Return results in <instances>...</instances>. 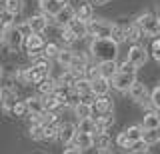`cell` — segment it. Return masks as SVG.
Here are the masks:
<instances>
[{
    "mask_svg": "<svg viewBox=\"0 0 160 154\" xmlns=\"http://www.w3.org/2000/svg\"><path fill=\"white\" fill-rule=\"evenodd\" d=\"M90 54L98 62L116 60L118 58V42H114L112 38H94L90 42Z\"/></svg>",
    "mask_w": 160,
    "mask_h": 154,
    "instance_id": "1",
    "label": "cell"
},
{
    "mask_svg": "<svg viewBox=\"0 0 160 154\" xmlns=\"http://www.w3.org/2000/svg\"><path fill=\"white\" fill-rule=\"evenodd\" d=\"M48 72H50V60L44 56L38 58L36 64H32L30 68H24L22 72H18V76L26 84H40L44 78H48Z\"/></svg>",
    "mask_w": 160,
    "mask_h": 154,
    "instance_id": "2",
    "label": "cell"
},
{
    "mask_svg": "<svg viewBox=\"0 0 160 154\" xmlns=\"http://www.w3.org/2000/svg\"><path fill=\"white\" fill-rule=\"evenodd\" d=\"M136 24L140 26L146 36H152V38H158L160 36V16H154L150 12H144L136 18Z\"/></svg>",
    "mask_w": 160,
    "mask_h": 154,
    "instance_id": "3",
    "label": "cell"
},
{
    "mask_svg": "<svg viewBox=\"0 0 160 154\" xmlns=\"http://www.w3.org/2000/svg\"><path fill=\"white\" fill-rule=\"evenodd\" d=\"M114 30V24L108 20H102V18H92L88 22V34L94 38H110Z\"/></svg>",
    "mask_w": 160,
    "mask_h": 154,
    "instance_id": "4",
    "label": "cell"
},
{
    "mask_svg": "<svg viewBox=\"0 0 160 154\" xmlns=\"http://www.w3.org/2000/svg\"><path fill=\"white\" fill-rule=\"evenodd\" d=\"M24 40H26V36L18 30V26H8L6 32H4V38H2V42L6 44L10 50H18L24 44Z\"/></svg>",
    "mask_w": 160,
    "mask_h": 154,
    "instance_id": "5",
    "label": "cell"
},
{
    "mask_svg": "<svg viewBox=\"0 0 160 154\" xmlns=\"http://www.w3.org/2000/svg\"><path fill=\"white\" fill-rule=\"evenodd\" d=\"M112 88H116L118 92H128L130 86L136 82V74H128V72H118L116 76L112 78Z\"/></svg>",
    "mask_w": 160,
    "mask_h": 154,
    "instance_id": "6",
    "label": "cell"
},
{
    "mask_svg": "<svg viewBox=\"0 0 160 154\" xmlns=\"http://www.w3.org/2000/svg\"><path fill=\"white\" fill-rule=\"evenodd\" d=\"M126 60H130L136 68H140V66H144L146 60H148V50L144 46H140V44H132L130 50H128V58H126Z\"/></svg>",
    "mask_w": 160,
    "mask_h": 154,
    "instance_id": "7",
    "label": "cell"
},
{
    "mask_svg": "<svg viewBox=\"0 0 160 154\" xmlns=\"http://www.w3.org/2000/svg\"><path fill=\"white\" fill-rule=\"evenodd\" d=\"M24 44H26L28 56H38L40 52H44V46H46V42H44V38L40 34H30V36H26Z\"/></svg>",
    "mask_w": 160,
    "mask_h": 154,
    "instance_id": "8",
    "label": "cell"
},
{
    "mask_svg": "<svg viewBox=\"0 0 160 154\" xmlns=\"http://www.w3.org/2000/svg\"><path fill=\"white\" fill-rule=\"evenodd\" d=\"M62 6H64V4L58 2V0H40V10H42V14L48 18L50 22L54 20V16L60 12Z\"/></svg>",
    "mask_w": 160,
    "mask_h": 154,
    "instance_id": "9",
    "label": "cell"
},
{
    "mask_svg": "<svg viewBox=\"0 0 160 154\" xmlns=\"http://www.w3.org/2000/svg\"><path fill=\"white\" fill-rule=\"evenodd\" d=\"M74 18H76V10H74L72 6H68V4H64V6L60 8V12L54 16V22H56L58 26L64 28V26H68V24L72 22Z\"/></svg>",
    "mask_w": 160,
    "mask_h": 154,
    "instance_id": "10",
    "label": "cell"
},
{
    "mask_svg": "<svg viewBox=\"0 0 160 154\" xmlns=\"http://www.w3.org/2000/svg\"><path fill=\"white\" fill-rule=\"evenodd\" d=\"M128 94H130V98H132L134 102H138V104H144L148 100V90H146V86H144L142 82H134L132 86H130V90H128Z\"/></svg>",
    "mask_w": 160,
    "mask_h": 154,
    "instance_id": "11",
    "label": "cell"
},
{
    "mask_svg": "<svg viewBox=\"0 0 160 154\" xmlns=\"http://www.w3.org/2000/svg\"><path fill=\"white\" fill-rule=\"evenodd\" d=\"M76 132H78V126H74V124H62L60 126V132H58V140L62 142V144H70V142H74V136H76Z\"/></svg>",
    "mask_w": 160,
    "mask_h": 154,
    "instance_id": "12",
    "label": "cell"
},
{
    "mask_svg": "<svg viewBox=\"0 0 160 154\" xmlns=\"http://www.w3.org/2000/svg\"><path fill=\"white\" fill-rule=\"evenodd\" d=\"M110 86H112V82H110V78H104V76H98L92 80V94L94 96H106Z\"/></svg>",
    "mask_w": 160,
    "mask_h": 154,
    "instance_id": "13",
    "label": "cell"
},
{
    "mask_svg": "<svg viewBox=\"0 0 160 154\" xmlns=\"http://www.w3.org/2000/svg\"><path fill=\"white\" fill-rule=\"evenodd\" d=\"M98 68H100V76L110 78V80H112V78L118 74V64H116V60H104V62H98Z\"/></svg>",
    "mask_w": 160,
    "mask_h": 154,
    "instance_id": "14",
    "label": "cell"
},
{
    "mask_svg": "<svg viewBox=\"0 0 160 154\" xmlns=\"http://www.w3.org/2000/svg\"><path fill=\"white\" fill-rule=\"evenodd\" d=\"M48 22H50V20L44 16V14H38V16H30V18H28V24H30V28H32L34 34H42L44 30H46Z\"/></svg>",
    "mask_w": 160,
    "mask_h": 154,
    "instance_id": "15",
    "label": "cell"
},
{
    "mask_svg": "<svg viewBox=\"0 0 160 154\" xmlns=\"http://www.w3.org/2000/svg\"><path fill=\"white\" fill-rule=\"evenodd\" d=\"M74 144L80 148V150H88V148L94 146V134H88V132H76L74 136Z\"/></svg>",
    "mask_w": 160,
    "mask_h": 154,
    "instance_id": "16",
    "label": "cell"
},
{
    "mask_svg": "<svg viewBox=\"0 0 160 154\" xmlns=\"http://www.w3.org/2000/svg\"><path fill=\"white\" fill-rule=\"evenodd\" d=\"M74 114L78 116V120L80 118H90L94 114V104L88 102V100H80L76 106H74Z\"/></svg>",
    "mask_w": 160,
    "mask_h": 154,
    "instance_id": "17",
    "label": "cell"
},
{
    "mask_svg": "<svg viewBox=\"0 0 160 154\" xmlns=\"http://www.w3.org/2000/svg\"><path fill=\"white\" fill-rule=\"evenodd\" d=\"M68 28L74 32V36H76V38H84V36H88V22H86V20L74 18V20L68 24Z\"/></svg>",
    "mask_w": 160,
    "mask_h": 154,
    "instance_id": "18",
    "label": "cell"
},
{
    "mask_svg": "<svg viewBox=\"0 0 160 154\" xmlns=\"http://www.w3.org/2000/svg\"><path fill=\"white\" fill-rule=\"evenodd\" d=\"M72 88H74L78 94H82V98H84L86 94H92V80H88L86 76H78Z\"/></svg>",
    "mask_w": 160,
    "mask_h": 154,
    "instance_id": "19",
    "label": "cell"
},
{
    "mask_svg": "<svg viewBox=\"0 0 160 154\" xmlns=\"http://www.w3.org/2000/svg\"><path fill=\"white\" fill-rule=\"evenodd\" d=\"M26 106H28L30 116H36V114H42L44 110H46V108H44V100L42 98H36V96L26 98Z\"/></svg>",
    "mask_w": 160,
    "mask_h": 154,
    "instance_id": "20",
    "label": "cell"
},
{
    "mask_svg": "<svg viewBox=\"0 0 160 154\" xmlns=\"http://www.w3.org/2000/svg\"><path fill=\"white\" fill-rule=\"evenodd\" d=\"M158 126H160L158 110H156V112L148 110L146 114H144V118H142V128H144V130H152V128H158Z\"/></svg>",
    "mask_w": 160,
    "mask_h": 154,
    "instance_id": "21",
    "label": "cell"
},
{
    "mask_svg": "<svg viewBox=\"0 0 160 154\" xmlns=\"http://www.w3.org/2000/svg\"><path fill=\"white\" fill-rule=\"evenodd\" d=\"M92 104H94V110H96L98 114L112 112V100H110L108 96H96V100H94Z\"/></svg>",
    "mask_w": 160,
    "mask_h": 154,
    "instance_id": "22",
    "label": "cell"
},
{
    "mask_svg": "<svg viewBox=\"0 0 160 154\" xmlns=\"http://www.w3.org/2000/svg\"><path fill=\"white\" fill-rule=\"evenodd\" d=\"M86 68H88V58L84 56V54H78V52H76V56H74L72 64H70V70H74V72L80 76L82 72H86Z\"/></svg>",
    "mask_w": 160,
    "mask_h": 154,
    "instance_id": "23",
    "label": "cell"
},
{
    "mask_svg": "<svg viewBox=\"0 0 160 154\" xmlns=\"http://www.w3.org/2000/svg\"><path fill=\"white\" fill-rule=\"evenodd\" d=\"M16 102L18 100H16V94H14L12 88H2V106H4V110L10 112Z\"/></svg>",
    "mask_w": 160,
    "mask_h": 154,
    "instance_id": "24",
    "label": "cell"
},
{
    "mask_svg": "<svg viewBox=\"0 0 160 154\" xmlns=\"http://www.w3.org/2000/svg\"><path fill=\"white\" fill-rule=\"evenodd\" d=\"M114 124V116H112V112H108V114H100V116L96 118V134L98 132H106L110 126Z\"/></svg>",
    "mask_w": 160,
    "mask_h": 154,
    "instance_id": "25",
    "label": "cell"
},
{
    "mask_svg": "<svg viewBox=\"0 0 160 154\" xmlns=\"http://www.w3.org/2000/svg\"><path fill=\"white\" fill-rule=\"evenodd\" d=\"M42 100H44V108H46V110H50V112H56L58 108H62V106H64L62 100H60V98H58L54 92H52V94H46Z\"/></svg>",
    "mask_w": 160,
    "mask_h": 154,
    "instance_id": "26",
    "label": "cell"
},
{
    "mask_svg": "<svg viewBox=\"0 0 160 154\" xmlns=\"http://www.w3.org/2000/svg\"><path fill=\"white\" fill-rule=\"evenodd\" d=\"M78 132L96 134V120H94L92 116H90V118H80V120H78Z\"/></svg>",
    "mask_w": 160,
    "mask_h": 154,
    "instance_id": "27",
    "label": "cell"
},
{
    "mask_svg": "<svg viewBox=\"0 0 160 154\" xmlns=\"http://www.w3.org/2000/svg\"><path fill=\"white\" fill-rule=\"evenodd\" d=\"M56 86H58V80H52V78H44L42 82L38 84V90H40V94H44V96H46V94H52L54 90H56Z\"/></svg>",
    "mask_w": 160,
    "mask_h": 154,
    "instance_id": "28",
    "label": "cell"
},
{
    "mask_svg": "<svg viewBox=\"0 0 160 154\" xmlns=\"http://www.w3.org/2000/svg\"><path fill=\"white\" fill-rule=\"evenodd\" d=\"M112 38L114 42H118V44H122L124 40H128V28H124V26H118V24H114V30H112Z\"/></svg>",
    "mask_w": 160,
    "mask_h": 154,
    "instance_id": "29",
    "label": "cell"
},
{
    "mask_svg": "<svg viewBox=\"0 0 160 154\" xmlns=\"http://www.w3.org/2000/svg\"><path fill=\"white\" fill-rule=\"evenodd\" d=\"M4 10L12 16L22 12V0H4Z\"/></svg>",
    "mask_w": 160,
    "mask_h": 154,
    "instance_id": "30",
    "label": "cell"
},
{
    "mask_svg": "<svg viewBox=\"0 0 160 154\" xmlns=\"http://www.w3.org/2000/svg\"><path fill=\"white\" fill-rule=\"evenodd\" d=\"M94 144H96L100 150H108L110 144H112V140H110L108 132H98L96 136H94Z\"/></svg>",
    "mask_w": 160,
    "mask_h": 154,
    "instance_id": "31",
    "label": "cell"
},
{
    "mask_svg": "<svg viewBox=\"0 0 160 154\" xmlns=\"http://www.w3.org/2000/svg\"><path fill=\"white\" fill-rule=\"evenodd\" d=\"M76 18H80V20H86V22H90V20L94 18L92 6H90V4H80V8L76 10Z\"/></svg>",
    "mask_w": 160,
    "mask_h": 154,
    "instance_id": "32",
    "label": "cell"
},
{
    "mask_svg": "<svg viewBox=\"0 0 160 154\" xmlns=\"http://www.w3.org/2000/svg\"><path fill=\"white\" fill-rule=\"evenodd\" d=\"M76 78H78V74L68 68V70H66V72H62V76L58 78V84H62V86H74Z\"/></svg>",
    "mask_w": 160,
    "mask_h": 154,
    "instance_id": "33",
    "label": "cell"
},
{
    "mask_svg": "<svg viewBox=\"0 0 160 154\" xmlns=\"http://www.w3.org/2000/svg\"><path fill=\"white\" fill-rule=\"evenodd\" d=\"M126 28H128V40L134 42V44H138V40L144 36V32L140 30V26L134 22V24H130V26H126Z\"/></svg>",
    "mask_w": 160,
    "mask_h": 154,
    "instance_id": "34",
    "label": "cell"
},
{
    "mask_svg": "<svg viewBox=\"0 0 160 154\" xmlns=\"http://www.w3.org/2000/svg\"><path fill=\"white\" fill-rule=\"evenodd\" d=\"M74 56H76V52H74V50H60V54H58V62L62 64L64 68H70V64H72Z\"/></svg>",
    "mask_w": 160,
    "mask_h": 154,
    "instance_id": "35",
    "label": "cell"
},
{
    "mask_svg": "<svg viewBox=\"0 0 160 154\" xmlns=\"http://www.w3.org/2000/svg\"><path fill=\"white\" fill-rule=\"evenodd\" d=\"M30 138L32 140H44V124H40V122L30 124Z\"/></svg>",
    "mask_w": 160,
    "mask_h": 154,
    "instance_id": "36",
    "label": "cell"
},
{
    "mask_svg": "<svg viewBox=\"0 0 160 154\" xmlns=\"http://www.w3.org/2000/svg\"><path fill=\"white\" fill-rule=\"evenodd\" d=\"M58 132H60V126H58L56 122L46 124V126H44V140H56Z\"/></svg>",
    "mask_w": 160,
    "mask_h": 154,
    "instance_id": "37",
    "label": "cell"
},
{
    "mask_svg": "<svg viewBox=\"0 0 160 154\" xmlns=\"http://www.w3.org/2000/svg\"><path fill=\"white\" fill-rule=\"evenodd\" d=\"M124 132H126V136H128L132 142H136V140H140V138L144 136V128H142V126H138V124H134V126L126 128Z\"/></svg>",
    "mask_w": 160,
    "mask_h": 154,
    "instance_id": "38",
    "label": "cell"
},
{
    "mask_svg": "<svg viewBox=\"0 0 160 154\" xmlns=\"http://www.w3.org/2000/svg\"><path fill=\"white\" fill-rule=\"evenodd\" d=\"M144 140L148 142V146H152V144H158L160 142V130L158 128H152V130H144Z\"/></svg>",
    "mask_w": 160,
    "mask_h": 154,
    "instance_id": "39",
    "label": "cell"
},
{
    "mask_svg": "<svg viewBox=\"0 0 160 154\" xmlns=\"http://www.w3.org/2000/svg\"><path fill=\"white\" fill-rule=\"evenodd\" d=\"M60 50H62V48H60L58 46V44H54V42H50V44H46V46H44V56H46L48 58V60H50V58H58V54H60Z\"/></svg>",
    "mask_w": 160,
    "mask_h": 154,
    "instance_id": "40",
    "label": "cell"
},
{
    "mask_svg": "<svg viewBox=\"0 0 160 154\" xmlns=\"http://www.w3.org/2000/svg\"><path fill=\"white\" fill-rule=\"evenodd\" d=\"M10 114H14V116H26V114H30L28 112V106H26V100H24V102H16V104H14V108H12V110H10Z\"/></svg>",
    "mask_w": 160,
    "mask_h": 154,
    "instance_id": "41",
    "label": "cell"
},
{
    "mask_svg": "<svg viewBox=\"0 0 160 154\" xmlns=\"http://www.w3.org/2000/svg\"><path fill=\"white\" fill-rule=\"evenodd\" d=\"M116 144L120 148H126V150H130V146H132V140L126 136V132H120L118 136H116Z\"/></svg>",
    "mask_w": 160,
    "mask_h": 154,
    "instance_id": "42",
    "label": "cell"
},
{
    "mask_svg": "<svg viewBox=\"0 0 160 154\" xmlns=\"http://www.w3.org/2000/svg\"><path fill=\"white\" fill-rule=\"evenodd\" d=\"M150 54H152V58L160 64V36L152 40V46H150Z\"/></svg>",
    "mask_w": 160,
    "mask_h": 154,
    "instance_id": "43",
    "label": "cell"
},
{
    "mask_svg": "<svg viewBox=\"0 0 160 154\" xmlns=\"http://www.w3.org/2000/svg\"><path fill=\"white\" fill-rule=\"evenodd\" d=\"M150 104H152L156 110H160V86H156L150 92Z\"/></svg>",
    "mask_w": 160,
    "mask_h": 154,
    "instance_id": "44",
    "label": "cell"
},
{
    "mask_svg": "<svg viewBox=\"0 0 160 154\" xmlns=\"http://www.w3.org/2000/svg\"><path fill=\"white\" fill-rule=\"evenodd\" d=\"M130 150H132V152H144V150H148V142L144 140V138H140V140L132 142V146H130Z\"/></svg>",
    "mask_w": 160,
    "mask_h": 154,
    "instance_id": "45",
    "label": "cell"
},
{
    "mask_svg": "<svg viewBox=\"0 0 160 154\" xmlns=\"http://www.w3.org/2000/svg\"><path fill=\"white\" fill-rule=\"evenodd\" d=\"M118 72H128V74H136V66H134L130 60H126V62H122L118 66Z\"/></svg>",
    "mask_w": 160,
    "mask_h": 154,
    "instance_id": "46",
    "label": "cell"
},
{
    "mask_svg": "<svg viewBox=\"0 0 160 154\" xmlns=\"http://www.w3.org/2000/svg\"><path fill=\"white\" fill-rule=\"evenodd\" d=\"M62 40H64V42H68V44L76 40V36H74V32L70 30L68 26H64V28H62Z\"/></svg>",
    "mask_w": 160,
    "mask_h": 154,
    "instance_id": "47",
    "label": "cell"
},
{
    "mask_svg": "<svg viewBox=\"0 0 160 154\" xmlns=\"http://www.w3.org/2000/svg\"><path fill=\"white\" fill-rule=\"evenodd\" d=\"M100 76V68L98 66H88L86 68V78L88 80H94V78H98Z\"/></svg>",
    "mask_w": 160,
    "mask_h": 154,
    "instance_id": "48",
    "label": "cell"
},
{
    "mask_svg": "<svg viewBox=\"0 0 160 154\" xmlns=\"http://www.w3.org/2000/svg\"><path fill=\"white\" fill-rule=\"evenodd\" d=\"M18 30L22 32L24 36H30V34H34V32H32V28H30V24H28V20L24 22V24H20V26H18Z\"/></svg>",
    "mask_w": 160,
    "mask_h": 154,
    "instance_id": "49",
    "label": "cell"
},
{
    "mask_svg": "<svg viewBox=\"0 0 160 154\" xmlns=\"http://www.w3.org/2000/svg\"><path fill=\"white\" fill-rule=\"evenodd\" d=\"M64 154H82V150L74 144V146H70V148H64Z\"/></svg>",
    "mask_w": 160,
    "mask_h": 154,
    "instance_id": "50",
    "label": "cell"
},
{
    "mask_svg": "<svg viewBox=\"0 0 160 154\" xmlns=\"http://www.w3.org/2000/svg\"><path fill=\"white\" fill-rule=\"evenodd\" d=\"M108 0H94V4H106Z\"/></svg>",
    "mask_w": 160,
    "mask_h": 154,
    "instance_id": "51",
    "label": "cell"
},
{
    "mask_svg": "<svg viewBox=\"0 0 160 154\" xmlns=\"http://www.w3.org/2000/svg\"><path fill=\"white\" fill-rule=\"evenodd\" d=\"M98 154H112V152H108V150H100Z\"/></svg>",
    "mask_w": 160,
    "mask_h": 154,
    "instance_id": "52",
    "label": "cell"
},
{
    "mask_svg": "<svg viewBox=\"0 0 160 154\" xmlns=\"http://www.w3.org/2000/svg\"><path fill=\"white\" fill-rule=\"evenodd\" d=\"M134 154H150L148 150H144V152H134Z\"/></svg>",
    "mask_w": 160,
    "mask_h": 154,
    "instance_id": "53",
    "label": "cell"
},
{
    "mask_svg": "<svg viewBox=\"0 0 160 154\" xmlns=\"http://www.w3.org/2000/svg\"><path fill=\"white\" fill-rule=\"evenodd\" d=\"M0 102H2V86H0Z\"/></svg>",
    "mask_w": 160,
    "mask_h": 154,
    "instance_id": "54",
    "label": "cell"
},
{
    "mask_svg": "<svg viewBox=\"0 0 160 154\" xmlns=\"http://www.w3.org/2000/svg\"><path fill=\"white\" fill-rule=\"evenodd\" d=\"M2 74H4V72H2V66H0V78H2Z\"/></svg>",
    "mask_w": 160,
    "mask_h": 154,
    "instance_id": "55",
    "label": "cell"
},
{
    "mask_svg": "<svg viewBox=\"0 0 160 154\" xmlns=\"http://www.w3.org/2000/svg\"><path fill=\"white\" fill-rule=\"evenodd\" d=\"M58 2H62V4H66V0H58Z\"/></svg>",
    "mask_w": 160,
    "mask_h": 154,
    "instance_id": "56",
    "label": "cell"
},
{
    "mask_svg": "<svg viewBox=\"0 0 160 154\" xmlns=\"http://www.w3.org/2000/svg\"><path fill=\"white\" fill-rule=\"evenodd\" d=\"M158 116H160V110H158Z\"/></svg>",
    "mask_w": 160,
    "mask_h": 154,
    "instance_id": "57",
    "label": "cell"
},
{
    "mask_svg": "<svg viewBox=\"0 0 160 154\" xmlns=\"http://www.w3.org/2000/svg\"><path fill=\"white\" fill-rule=\"evenodd\" d=\"M158 130H160V126H158Z\"/></svg>",
    "mask_w": 160,
    "mask_h": 154,
    "instance_id": "58",
    "label": "cell"
}]
</instances>
